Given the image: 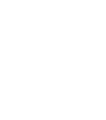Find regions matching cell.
Returning <instances> with one entry per match:
<instances>
[]
</instances>
